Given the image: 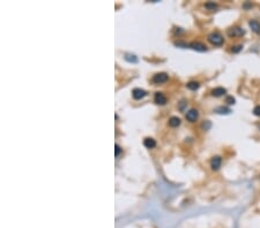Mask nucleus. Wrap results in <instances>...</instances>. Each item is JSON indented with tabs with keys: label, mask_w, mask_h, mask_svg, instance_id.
Listing matches in <instances>:
<instances>
[{
	"label": "nucleus",
	"mask_w": 260,
	"mask_h": 228,
	"mask_svg": "<svg viewBox=\"0 0 260 228\" xmlns=\"http://www.w3.org/2000/svg\"><path fill=\"white\" fill-rule=\"evenodd\" d=\"M208 41L211 42L213 45H215V46H220V45L223 44L224 38H223V36H222L221 33H211V35L208 36Z\"/></svg>",
	"instance_id": "1"
},
{
	"label": "nucleus",
	"mask_w": 260,
	"mask_h": 228,
	"mask_svg": "<svg viewBox=\"0 0 260 228\" xmlns=\"http://www.w3.org/2000/svg\"><path fill=\"white\" fill-rule=\"evenodd\" d=\"M244 33H245L244 29L239 28V27H235V28H231L228 30V35L230 37H239L243 36Z\"/></svg>",
	"instance_id": "2"
},
{
	"label": "nucleus",
	"mask_w": 260,
	"mask_h": 228,
	"mask_svg": "<svg viewBox=\"0 0 260 228\" xmlns=\"http://www.w3.org/2000/svg\"><path fill=\"white\" fill-rule=\"evenodd\" d=\"M168 78H169L168 74H165V73H159V74H156V75H154V77H153V82H154V83H157V84H160V83H164V82H167Z\"/></svg>",
	"instance_id": "3"
},
{
	"label": "nucleus",
	"mask_w": 260,
	"mask_h": 228,
	"mask_svg": "<svg viewBox=\"0 0 260 228\" xmlns=\"http://www.w3.org/2000/svg\"><path fill=\"white\" fill-rule=\"evenodd\" d=\"M198 118H199V112L197 110H194V108L190 110L186 113V119L190 121V122H194V121H197Z\"/></svg>",
	"instance_id": "4"
},
{
	"label": "nucleus",
	"mask_w": 260,
	"mask_h": 228,
	"mask_svg": "<svg viewBox=\"0 0 260 228\" xmlns=\"http://www.w3.org/2000/svg\"><path fill=\"white\" fill-rule=\"evenodd\" d=\"M190 47H192L195 51H199V52H206L207 51V46L203 45L202 43H199V42H193V43H191Z\"/></svg>",
	"instance_id": "5"
},
{
	"label": "nucleus",
	"mask_w": 260,
	"mask_h": 228,
	"mask_svg": "<svg viewBox=\"0 0 260 228\" xmlns=\"http://www.w3.org/2000/svg\"><path fill=\"white\" fill-rule=\"evenodd\" d=\"M154 100H155V103L159 104V105H164V104H167V97H165L162 92H156V94H155V97H154Z\"/></svg>",
	"instance_id": "6"
},
{
	"label": "nucleus",
	"mask_w": 260,
	"mask_h": 228,
	"mask_svg": "<svg viewBox=\"0 0 260 228\" xmlns=\"http://www.w3.org/2000/svg\"><path fill=\"white\" fill-rule=\"evenodd\" d=\"M221 164H222V159H221V157H214L211 161V169H213V171H217L220 167H221Z\"/></svg>",
	"instance_id": "7"
},
{
	"label": "nucleus",
	"mask_w": 260,
	"mask_h": 228,
	"mask_svg": "<svg viewBox=\"0 0 260 228\" xmlns=\"http://www.w3.org/2000/svg\"><path fill=\"white\" fill-rule=\"evenodd\" d=\"M146 94H147V92L145 90L139 89V88H137V89H134L132 91V96H133L134 99H141V98H143Z\"/></svg>",
	"instance_id": "8"
},
{
	"label": "nucleus",
	"mask_w": 260,
	"mask_h": 228,
	"mask_svg": "<svg viewBox=\"0 0 260 228\" xmlns=\"http://www.w3.org/2000/svg\"><path fill=\"white\" fill-rule=\"evenodd\" d=\"M248 25H250V28H251L256 33H260V23L258 21L251 20L248 22Z\"/></svg>",
	"instance_id": "9"
},
{
	"label": "nucleus",
	"mask_w": 260,
	"mask_h": 228,
	"mask_svg": "<svg viewBox=\"0 0 260 228\" xmlns=\"http://www.w3.org/2000/svg\"><path fill=\"white\" fill-rule=\"evenodd\" d=\"M225 92H227V90L224 89V88L219 86V88H215V89L211 91V94H213L214 97H221V96H223Z\"/></svg>",
	"instance_id": "10"
},
{
	"label": "nucleus",
	"mask_w": 260,
	"mask_h": 228,
	"mask_svg": "<svg viewBox=\"0 0 260 228\" xmlns=\"http://www.w3.org/2000/svg\"><path fill=\"white\" fill-rule=\"evenodd\" d=\"M143 145H145L147 149H153V147H155V145H156V142H155V139L151 138V137H147V138H145V141H143Z\"/></svg>",
	"instance_id": "11"
},
{
	"label": "nucleus",
	"mask_w": 260,
	"mask_h": 228,
	"mask_svg": "<svg viewBox=\"0 0 260 228\" xmlns=\"http://www.w3.org/2000/svg\"><path fill=\"white\" fill-rule=\"evenodd\" d=\"M180 125V119L177 116H171L169 120V126L170 127H178Z\"/></svg>",
	"instance_id": "12"
},
{
	"label": "nucleus",
	"mask_w": 260,
	"mask_h": 228,
	"mask_svg": "<svg viewBox=\"0 0 260 228\" xmlns=\"http://www.w3.org/2000/svg\"><path fill=\"white\" fill-rule=\"evenodd\" d=\"M186 86H187V88H188L190 90H197V89H199L200 84H199V82L191 81V82H188V83H187Z\"/></svg>",
	"instance_id": "13"
},
{
	"label": "nucleus",
	"mask_w": 260,
	"mask_h": 228,
	"mask_svg": "<svg viewBox=\"0 0 260 228\" xmlns=\"http://www.w3.org/2000/svg\"><path fill=\"white\" fill-rule=\"evenodd\" d=\"M205 7L207 9H209V11H215V9L217 8V5H216L215 2H206Z\"/></svg>",
	"instance_id": "14"
},
{
	"label": "nucleus",
	"mask_w": 260,
	"mask_h": 228,
	"mask_svg": "<svg viewBox=\"0 0 260 228\" xmlns=\"http://www.w3.org/2000/svg\"><path fill=\"white\" fill-rule=\"evenodd\" d=\"M125 59L127 60V61H130V62H137V61H138L137 57H135V55H133V54H126Z\"/></svg>",
	"instance_id": "15"
},
{
	"label": "nucleus",
	"mask_w": 260,
	"mask_h": 228,
	"mask_svg": "<svg viewBox=\"0 0 260 228\" xmlns=\"http://www.w3.org/2000/svg\"><path fill=\"white\" fill-rule=\"evenodd\" d=\"M216 112H217V113H221V114H229L231 111L229 110V108H227V107H219V108L216 110Z\"/></svg>",
	"instance_id": "16"
},
{
	"label": "nucleus",
	"mask_w": 260,
	"mask_h": 228,
	"mask_svg": "<svg viewBox=\"0 0 260 228\" xmlns=\"http://www.w3.org/2000/svg\"><path fill=\"white\" fill-rule=\"evenodd\" d=\"M253 114L257 115V116H260V105L256 106V107L253 108Z\"/></svg>",
	"instance_id": "17"
},
{
	"label": "nucleus",
	"mask_w": 260,
	"mask_h": 228,
	"mask_svg": "<svg viewBox=\"0 0 260 228\" xmlns=\"http://www.w3.org/2000/svg\"><path fill=\"white\" fill-rule=\"evenodd\" d=\"M225 102L228 103V104H230V105H232V104H235V98L234 97H230V96H229V97H227L225 98Z\"/></svg>",
	"instance_id": "18"
},
{
	"label": "nucleus",
	"mask_w": 260,
	"mask_h": 228,
	"mask_svg": "<svg viewBox=\"0 0 260 228\" xmlns=\"http://www.w3.org/2000/svg\"><path fill=\"white\" fill-rule=\"evenodd\" d=\"M114 151H116V152H114V153H116V156H118L119 155V153H120V147H119V145H118V144H116V145H114Z\"/></svg>",
	"instance_id": "19"
},
{
	"label": "nucleus",
	"mask_w": 260,
	"mask_h": 228,
	"mask_svg": "<svg viewBox=\"0 0 260 228\" xmlns=\"http://www.w3.org/2000/svg\"><path fill=\"white\" fill-rule=\"evenodd\" d=\"M242 47H243L242 45H237V46H235V49H232V51H234L235 53H237V52H239L240 50H242Z\"/></svg>",
	"instance_id": "20"
}]
</instances>
